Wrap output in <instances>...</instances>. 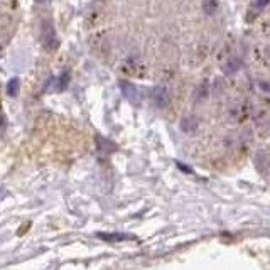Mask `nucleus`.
I'll list each match as a JSON object with an SVG mask.
<instances>
[{
    "instance_id": "f257e3e1",
    "label": "nucleus",
    "mask_w": 270,
    "mask_h": 270,
    "mask_svg": "<svg viewBox=\"0 0 270 270\" xmlns=\"http://www.w3.org/2000/svg\"><path fill=\"white\" fill-rule=\"evenodd\" d=\"M41 42L46 49H56L59 46V39H57V34H56V29L52 25L51 20H44L41 24Z\"/></svg>"
},
{
    "instance_id": "f03ea898",
    "label": "nucleus",
    "mask_w": 270,
    "mask_h": 270,
    "mask_svg": "<svg viewBox=\"0 0 270 270\" xmlns=\"http://www.w3.org/2000/svg\"><path fill=\"white\" fill-rule=\"evenodd\" d=\"M118 88H120L122 95L125 96L132 105L140 107V103H142V95H140L139 88H137L135 85H132L130 81H127V79H122V81L118 83Z\"/></svg>"
},
{
    "instance_id": "7ed1b4c3",
    "label": "nucleus",
    "mask_w": 270,
    "mask_h": 270,
    "mask_svg": "<svg viewBox=\"0 0 270 270\" xmlns=\"http://www.w3.org/2000/svg\"><path fill=\"white\" fill-rule=\"evenodd\" d=\"M152 100H154V103H156V107L159 108H164V107H167L169 105V93H167L166 88H162V86H157L156 90L152 91Z\"/></svg>"
},
{
    "instance_id": "20e7f679",
    "label": "nucleus",
    "mask_w": 270,
    "mask_h": 270,
    "mask_svg": "<svg viewBox=\"0 0 270 270\" xmlns=\"http://www.w3.org/2000/svg\"><path fill=\"white\" fill-rule=\"evenodd\" d=\"M96 237L103 242H108V243H120L123 240H132V235H123V233H98Z\"/></svg>"
},
{
    "instance_id": "39448f33",
    "label": "nucleus",
    "mask_w": 270,
    "mask_h": 270,
    "mask_svg": "<svg viewBox=\"0 0 270 270\" xmlns=\"http://www.w3.org/2000/svg\"><path fill=\"white\" fill-rule=\"evenodd\" d=\"M19 91H20V79L19 78L8 79V83H7V95L17 96V95H19Z\"/></svg>"
},
{
    "instance_id": "423d86ee",
    "label": "nucleus",
    "mask_w": 270,
    "mask_h": 270,
    "mask_svg": "<svg viewBox=\"0 0 270 270\" xmlns=\"http://www.w3.org/2000/svg\"><path fill=\"white\" fill-rule=\"evenodd\" d=\"M216 8H218V0H203V10H205L208 15H213Z\"/></svg>"
},
{
    "instance_id": "0eeeda50",
    "label": "nucleus",
    "mask_w": 270,
    "mask_h": 270,
    "mask_svg": "<svg viewBox=\"0 0 270 270\" xmlns=\"http://www.w3.org/2000/svg\"><path fill=\"white\" fill-rule=\"evenodd\" d=\"M69 83V74L68 73H63L59 78H57V85H56V90L57 91H63Z\"/></svg>"
},
{
    "instance_id": "6e6552de",
    "label": "nucleus",
    "mask_w": 270,
    "mask_h": 270,
    "mask_svg": "<svg viewBox=\"0 0 270 270\" xmlns=\"http://www.w3.org/2000/svg\"><path fill=\"white\" fill-rule=\"evenodd\" d=\"M267 5H269V0H255V2L252 3V7H250V12L255 10L257 15H259V12H262Z\"/></svg>"
},
{
    "instance_id": "1a4fd4ad",
    "label": "nucleus",
    "mask_w": 270,
    "mask_h": 270,
    "mask_svg": "<svg viewBox=\"0 0 270 270\" xmlns=\"http://www.w3.org/2000/svg\"><path fill=\"white\" fill-rule=\"evenodd\" d=\"M240 66H242V61H240V59H232V61H230V63L227 64V69H225V71L230 73V74L237 73L238 69H240Z\"/></svg>"
},
{
    "instance_id": "9d476101",
    "label": "nucleus",
    "mask_w": 270,
    "mask_h": 270,
    "mask_svg": "<svg viewBox=\"0 0 270 270\" xmlns=\"http://www.w3.org/2000/svg\"><path fill=\"white\" fill-rule=\"evenodd\" d=\"M5 196H7V189L0 188V199H2V198H5Z\"/></svg>"
}]
</instances>
